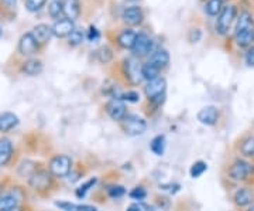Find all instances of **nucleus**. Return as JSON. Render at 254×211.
Returning a JSON list of instances; mask_svg holds the SVG:
<instances>
[{
    "mask_svg": "<svg viewBox=\"0 0 254 211\" xmlns=\"http://www.w3.org/2000/svg\"><path fill=\"white\" fill-rule=\"evenodd\" d=\"M245 61L249 67H254V44L247 50V53L245 55Z\"/></svg>",
    "mask_w": 254,
    "mask_h": 211,
    "instance_id": "ea45409f",
    "label": "nucleus"
},
{
    "mask_svg": "<svg viewBox=\"0 0 254 211\" xmlns=\"http://www.w3.org/2000/svg\"><path fill=\"white\" fill-rule=\"evenodd\" d=\"M165 147H167L165 135H155L150 142V150L153 152V155H155V156H163L165 153Z\"/></svg>",
    "mask_w": 254,
    "mask_h": 211,
    "instance_id": "4be33fe9",
    "label": "nucleus"
},
{
    "mask_svg": "<svg viewBox=\"0 0 254 211\" xmlns=\"http://www.w3.org/2000/svg\"><path fill=\"white\" fill-rule=\"evenodd\" d=\"M144 14H143V10L137 6H131V7H127L123 11V20L126 21L127 24L130 26H137L143 21Z\"/></svg>",
    "mask_w": 254,
    "mask_h": 211,
    "instance_id": "f3484780",
    "label": "nucleus"
},
{
    "mask_svg": "<svg viewBox=\"0 0 254 211\" xmlns=\"http://www.w3.org/2000/svg\"><path fill=\"white\" fill-rule=\"evenodd\" d=\"M40 47H41V44L34 38L31 31L30 33H24L23 36L20 37V40H18V54L26 57V58H33L40 51Z\"/></svg>",
    "mask_w": 254,
    "mask_h": 211,
    "instance_id": "0eeeda50",
    "label": "nucleus"
},
{
    "mask_svg": "<svg viewBox=\"0 0 254 211\" xmlns=\"http://www.w3.org/2000/svg\"><path fill=\"white\" fill-rule=\"evenodd\" d=\"M3 193H4V186H3V184H0V196H1Z\"/></svg>",
    "mask_w": 254,
    "mask_h": 211,
    "instance_id": "09e8293b",
    "label": "nucleus"
},
{
    "mask_svg": "<svg viewBox=\"0 0 254 211\" xmlns=\"http://www.w3.org/2000/svg\"><path fill=\"white\" fill-rule=\"evenodd\" d=\"M33 36L36 38L40 44H46L47 41L53 36V28L48 24H37L36 27L33 28Z\"/></svg>",
    "mask_w": 254,
    "mask_h": 211,
    "instance_id": "a211bd4d",
    "label": "nucleus"
},
{
    "mask_svg": "<svg viewBox=\"0 0 254 211\" xmlns=\"http://www.w3.org/2000/svg\"><path fill=\"white\" fill-rule=\"evenodd\" d=\"M136 37H137V33H134L133 30H130V28L123 30L118 37L119 46L122 47V48H126V50H131L133 46H134Z\"/></svg>",
    "mask_w": 254,
    "mask_h": 211,
    "instance_id": "aec40b11",
    "label": "nucleus"
},
{
    "mask_svg": "<svg viewBox=\"0 0 254 211\" xmlns=\"http://www.w3.org/2000/svg\"><path fill=\"white\" fill-rule=\"evenodd\" d=\"M20 119L14 112H1L0 113V133H9L10 130L17 128Z\"/></svg>",
    "mask_w": 254,
    "mask_h": 211,
    "instance_id": "4468645a",
    "label": "nucleus"
},
{
    "mask_svg": "<svg viewBox=\"0 0 254 211\" xmlns=\"http://www.w3.org/2000/svg\"><path fill=\"white\" fill-rule=\"evenodd\" d=\"M235 41L239 47H249L254 43V28L245 30L235 34Z\"/></svg>",
    "mask_w": 254,
    "mask_h": 211,
    "instance_id": "b1692460",
    "label": "nucleus"
},
{
    "mask_svg": "<svg viewBox=\"0 0 254 211\" xmlns=\"http://www.w3.org/2000/svg\"><path fill=\"white\" fill-rule=\"evenodd\" d=\"M73 166V159L69 155H65V153H58L50 159L47 169L50 170V173L54 176L55 179H66L69 173L72 172Z\"/></svg>",
    "mask_w": 254,
    "mask_h": 211,
    "instance_id": "f03ea898",
    "label": "nucleus"
},
{
    "mask_svg": "<svg viewBox=\"0 0 254 211\" xmlns=\"http://www.w3.org/2000/svg\"><path fill=\"white\" fill-rule=\"evenodd\" d=\"M145 211H160L155 206H145Z\"/></svg>",
    "mask_w": 254,
    "mask_h": 211,
    "instance_id": "de8ad7c7",
    "label": "nucleus"
},
{
    "mask_svg": "<svg viewBox=\"0 0 254 211\" xmlns=\"http://www.w3.org/2000/svg\"><path fill=\"white\" fill-rule=\"evenodd\" d=\"M78 211H98V209L91 204H78Z\"/></svg>",
    "mask_w": 254,
    "mask_h": 211,
    "instance_id": "a18cd8bd",
    "label": "nucleus"
},
{
    "mask_svg": "<svg viewBox=\"0 0 254 211\" xmlns=\"http://www.w3.org/2000/svg\"><path fill=\"white\" fill-rule=\"evenodd\" d=\"M160 71H161V70H160L158 67H155L154 64L145 63V64L141 65V78L148 83V81H151V80L158 78V77H160Z\"/></svg>",
    "mask_w": 254,
    "mask_h": 211,
    "instance_id": "a878e982",
    "label": "nucleus"
},
{
    "mask_svg": "<svg viewBox=\"0 0 254 211\" xmlns=\"http://www.w3.org/2000/svg\"><path fill=\"white\" fill-rule=\"evenodd\" d=\"M9 211H27V209L21 204V206H17V207H14V209H11Z\"/></svg>",
    "mask_w": 254,
    "mask_h": 211,
    "instance_id": "49530a36",
    "label": "nucleus"
},
{
    "mask_svg": "<svg viewBox=\"0 0 254 211\" xmlns=\"http://www.w3.org/2000/svg\"><path fill=\"white\" fill-rule=\"evenodd\" d=\"M86 38L91 41V43H95V41H98L100 38V33L99 30L96 27H91L88 30V34H86Z\"/></svg>",
    "mask_w": 254,
    "mask_h": 211,
    "instance_id": "58836bf2",
    "label": "nucleus"
},
{
    "mask_svg": "<svg viewBox=\"0 0 254 211\" xmlns=\"http://www.w3.org/2000/svg\"><path fill=\"white\" fill-rule=\"evenodd\" d=\"M48 14L51 16V18H58L64 14V1L63 0H53L48 6Z\"/></svg>",
    "mask_w": 254,
    "mask_h": 211,
    "instance_id": "2f4dec72",
    "label": "nucleus"
},
{
    "mask_svg": "<svg viewBox=\"0 0 254 211\" xmlns=\"http://www.w3.org/2000/svg\"><path fill=\"white\" fill-rule=\"evenodd\" d=\"M236 14L237 9L233 4L225 6L222 9L220 14L218 16V20H216V31L219 34L226 36L230 27H232V24H233V21H235V18H236Z\"/></svg>",
    "mask_w": 254,
    "mask_h": 211,
    "instance_id": "423d86ee",
    "label": "nucleus"
},
{
    "mask_svg": "<svg viewBox=\"0 0 254 211\" xmlns=\"http://www.w3.org/2000/svg\"><path fill=\"white\" fill-rule=\"evenodd\" d=\"M83 38H85V33L82 30H79V28H75L72 33L68 36V43H69V46L76 47L82 44Z\"/></svg>",
    "mask_w": 254,
    "mask_h": 211,
    "instance_id": "f704fd0d",
    "label": "nucleus"
},
{
    "mask_svg": "<svg viewBox=\"0 0 254 211\" xmlns=\"http://www.w3.org/2000/svg\"><path fill=\"white\" fill-rule=\"evenodd\" d=\"M55 207L60 209L61 211H78V204L72 202H66V200H61V202H55Z\"/></svg>",
    "mask_w": 254,
    "mask_h": 211,
    "instance_id": "4c0bfd02",
    "label": "nucleus"
},
{
    "mask_svg": "<svg viewBox=\"0 0 254 211\" xmlns=\"http://www.w3.org/2000/svg\"><path fill=\"white\" fill-rule=\"evenodd\" d=\"M116 100H120V101L123 102H131V104H136V102L140 101V94L137 91H127L123 92V94H120Z\"/></svg>",
    "mask_w": 254,
    "mask_h": 211,
    "instance_id": "c9c22d12",
    "label": "nucleus"
},
{
    "mask_svg": "<svg viewBox=\"0 0 254 211\" xmlns=\"http://www.w3.org/2000/svg\"><path fill=\"white\" fill-rule=\"evenodd\" d=\"M127 1H136V0H127Z\"/></svg>",
    "mask_w": 254,
    "mask_h": 211,
    "instance_id": "603ef678",
    "label": "nucleus"
},
{
    "mask_svg": "<svg viewBox=\"0 0 254 211\" xmlns=\"http://www.w3.org/2000/svg\"><path fill=\"white\" fill-rule=\"evenodd\" d=\"M223 7H225L223 6V0H208V3L205 6V11H206L208 16L215 17V16L220 14V11H222Z\"/></svg>",
    "mask_w": 254,
    "mask_h": 211,
    "instance_id": "7c9ffc66",
    "label": "nucleus"
},
{
    "mask_svg": "<svg viewBox=\"0 0 254 211\" xmlns=\"http://www.w3.org/2000/svg\"><path fill=\"white\" fill-rule=\"evenodd\" d=\"M105 110H106V113H108V116H109L110 119L115 120V122H119V123H122L127 118V115H128L126 104L123 101H120V100H116V98H112L110 101L106 102Z\"/></svg>",
    "mask_w": 254,
    "mask_h": 211,
    "instance_id": "6e6552de",
    "label": "nucleus"
},
{
    "mask_svg": "<svg viewBox=\"0 0 254 211\" xmlns=\"http://www.w3.org/2000/svg\"><path fill=\"white\" fill-rule=\"evenodd\" d=\"M233 202L240 209L250 207L254 202L253 190L250 187H240L239 190H236V193L233 194Z\"/></svg>",
    "mask_w": 254,
    "mask_h": 211,
    "instance_id": "ddd939ff",
    "label": "nucleus"
},
{
    "mask_svg": "<svg viewBox=\"0 0 254 211\" xmlns=\"http://www.w3.org/2000/svg\"><path fill=\"white\" fill-rule=\"evenodd\" d=\"M40 166L37 165L36 162H33V160H23L17 167V172L18 175L21 176V177H24V179H28V176L31 175L34 170H37Z\"/></svg>",
    "mask_w": 254,
    "mask_h": 211,
    "instance_id": "c756f323",
    "label": "nucleus"
},
{
    "mask_svg": "<svg viewBox=\"0 0 254 211\" xmlns=\"http://www.w3.org/2000/svg\"><path fill=\"white\" fill-rule=\"evenodd\" d=\"M98 183V177H91V179H88V180H85L81 186H78V189H75V197L76 199H85L86 197V194L91 192L92 189L96 186Z\"/></svg>",
    "mask_w": 254,
    "mask_h": 211,
    "instance_id": "393cba45",
    "label": "nucleus"
},
{
    "mask_svg": "<svg viewBox=\"0 0 254 211\" xmlns=\"http://www.w3.org/2000/svg\"><path fill=\"white\" fill-rule=\"evenodd\" d=\"M122 130L126 133L127 136H141L147 132V120L141 116H137V115H127V118L122 123Z\"/></svg>",
    "mask_w": 254,
    "mask_h": 211,
    "instance_id": "39448f33",
    "label": "nucleus"
},
{
    "mask_svg": "<svg viewBox=\"0 0 254 211\" xmlns=\"http://www.w3.org/2000/svg\"><path fill=\"white\" fill-rule=\"evenodd\" d=\"M96 57H98V61L102 63V64H108L112 61V58H113V51H112V48L108 46L105 47H100L99 50H98V53H96Z\"/></svg>",
    "mask_w": 254,
    "mask_h": 211,
    "instance_id": "72a5a7b5",
    "label": "nucleus"
},
{
    "mask_svg": "<svg viewBox=\"0 0 254 211\" xmlns=\"http://www.w3.org/2000/svg\"><path fill=\"white\" fill-rule=\"evenodd\" d=\"M148 63L154 64L155 67H158L160 70H161V68H165L167 65L170 64V54H168V51L164 50V48L155 50V51H153L151 57H150V61H148Z\"/></svg>",
    "mask_w": 254,
    "mask_h": 211,
    "instance_id": "6ab92c4d",
    "label": "nucleus"
},
{
    "mask_svg": "<svg viewBox=\"0 0 254 211\" xmlns=\"http://www.w3.org/2000/svg\"><path fill=\"white\" fill-rule=\"evenodd\" d=\"M0 37H1V27H0Z\"/></svg>",
    "mask_w": 254,
    "mask_h": 211,
    "instance_id": "3c124183",
    "label": "nucleus"
},
{
    "mask_svg": "<svg viewBox=\"0 0 254 211\" xmlns=\"http://www.w3.org/2000/svg\"><path fill=\"white\" fill-rule=\"evenodd\" d=\"M196 118L205 126H215L220 118V112L215 105H206L202 109H199Z\"/></svg>",
    "mask_w": 254,
    "mask_h": 211,
    "instance_id": "9b49d317",
    "label": "nucleus"
},
{
    "mask_svg": "<svg viewBox=\"0 0 254 211\" xmlns=\"http://www.w3.org/2000/svg\"><path fill=\"white\" fill-rule=\"evenodd\" d=\"M27 184L30 189H33L36 193L46 194L48 193L51 189H54L55 186V177L47 167H38L37 170H34L31 175L28 176Z\"/></svg>",
    "mask_w": 254,
    "mask_h": 211,
    "instance_id": "f257e3e1",
    "label": "nucleus"
},
{
    "mask_svg": "<svg viewBox=\"0 0 254 211\" xmlns=\"http://www.w3.org/2000/svg\"><path fill=\"white\" fill-rule=\"evenodd\" d=\"M254 175V166L245 159H236L229 167V177L233 182H245Z\"/></svg>",
    "mask_w": 254,
    "mask_h": 211,
    "instance_id": "20e7f679",
    "label": "nucleus"
},
{
    "mask_svg": "<svg viewBox=\"0 0 254 211\" xmlns=\"http://www.w3.org/2000/svg\"><path fill=\"white\" fill-rule=\"evenodd\" d=\"M106 194L112 200H120L125 196H127V189L123 184H109L106 187Z\"/></svg>",
    "mask_w": 254,
    "mask_h": 211,
    "instance_id": "bb28decb",
    "label": "nucleus"
},
{
    "mask_svg": "<svg viewBox=\"0 0 254 211\" xmlns=\"http://www.w3.org/2000/svg\"><path fill=\"white\" fill-rule=\"evenodd\" d=\"M98 211H99V210H98Z\"/></svg>",
    "mask_w": 254,
    "mask_h": 211,
    "instance_id": "864d4df0",
    "label": "nucleus"
},
{
    "mask_svg": "<svg viewBox=\"0 0 254 211\" xmlns=\"http://www.w3.org/2000/svg\"><path fill=\"white\" fill-rule=\"evenodd\" d=\"M151 105H153V108L154 109H160L161 106H163V104L165 102V95H161V97H157L154 100H151V101H148Z\"/></svg>",
    "mask_w": 254,
    "mask_h": 211,
    "instance_id": "79ce46f5",
    "label": "nucleus"
},
{
    "mask_svg": "<svg viewBox=\"0 0 254 211\" xmlns=\"http://www.w3.org/2000/svg\"><path fill=\"white\" fill-rule=\"evenodd\" d=\"M53 36L60 37V38H64V37H68L73 30H75V26H73L72 20L69 18H60L57 20L53 26Z\"/></svg>",
    "mask_w": 254,
    "mask_h": 211,
    "instance_id": "2eb2a0df",
    "label": "nucleus"
},
{
    "mask_svg": "<svg viewBox=\"0 0 254 211\" xmlns=\"http://www.w3.org/2000/svg\"><path fill=\"white\" fill-rule=\"evenodd\" d=\"M47 0H26V9L30 13H37L46 6Z\"/></svg>",
    "mask_w": 254,
    "mask_h": 211,
    "instance_id": "e433bc0d",
    "label": "nucleus"
},
{
    "mask_svg": "<svg viewBox=\"0 0 254 211\" xmlns=\"http://www.w3.org/2000/svg\"><path fill=\"white\" fill-rule=\"evenodd\" d=\"M127 196H128L133 202L143 203L145 199L148 197V192H147V189H145L143 184H138L136 187H133V189L127 193Z\"/></svg>",
    "mask_w": 254,
    "mask_h": 211,
    "instance_id": "c85d7f7f",
    "label": "nucleus"
},
{
    "mask_svg": "<svg viewBox=\"0 0 254 211\" xmlns=\"http://www.w3.org/2000/svg\"><path fill=\"white\" fill-rule=\"evenodd\" d=\"M13 155H14V146L11 139L6 136L0 138V167L9 165L13 159Z\"/></svg>",
    "mask_w": 254,
    "mask_h": 211,
    "instance_id": "f8f14e48",
    "label": "nucleus"
},
{
    "mask_svg": "<svg viewBox=\"0 0 254 211\" xmlns=\"http://www.w3.org/2000/svg\"><path fill=\"white\" fill-rule=\"evenodd\" d=\"M3 6L10 10H14L17 7V0H1Z\"/></svg>",
    "mask_w": 254,
    "mask_h": 211,
    "instance_id": "c03bdc74",
    "label": "nucleus"
},
{
    "mask_svg": "<svg viewBox=\"0 0 254 211\" xmlns=\"http://www.w3.org/2000/svg\"><path fill=\"white\" fill-rule=\"evenodd\" d=\"M200 37H202V33H200L199 28H193V30H190V31L188 38H190V43H198L200 40Z\"/></svg>",
    "mask_w": 254,
    "mask_h": 211,
    "instance_id": "a19ab883",
    "label": "nucleus"
},
{
    "mask_svg": "<svg viewBox=\"0 0 254 211\" xmlns=\"http://www.w3.org/2000/svg\"><path fill=\"white\" fill-rule=\"evenodd\" d=\"M27 194L21 186H13L0 196V211H9L17 206H21Z\"/></svg>",
    "mask_w": 254,
    "mask_h": 211,
    "instance_id": "7ed1b4c3",
    "label": "nucleus"
},
{
    "mask_svg": "<svg viewBox=\"0 0 254 211\" xmlns=\"http://www.w3.org/2000/svg\"><path fill=\"white\" fill-rule=\"evenodd\" d=\"M81 13V6H79V0H65L64 1V14L65 18L75 20L78 18Z\"/></svg>",
    "mask_w": 254,
    "mask_h": 211,
    "instance_id": "412c9836",
    "label": "nucleus"
},
{
    "mask_svg": "<svg viewBox=\"0 0 254 211\" xmlns=\"http://www.w3.org/2000/svg\"><path fill=\"white\" fill-rule=\"evenodd\" d=\"M133 54L141 58L145 57L150 53H153V40L147 36L145 33H138L136 37V41H134V46L131 48Z\"/></svg>",
    "mask_w": 254,
    "mask_h": 211,
    "instance_id": "9d476101",
    "label": "nucleus"
},
{
    "mask_svg": "<svg viewBox=\"0 0 254 211\" xmlns=\"http://www.w3.org/2000/svg\"><path fill=\"white\" fill-rule=\"evenodd\" d=\"M165 91H167V80L161 75L158 78H155V80L148 81L144 87V94L148 101L154 100L157 97L165 95Z\"/></svg>",
    "mask_w": 254,
    "mask_h": 211,
    "instance_id": "1a4fd4ad",
    "label": "nucleus"
},
{
    "mask_svg": "<svg viewBox=\"0 0 254 211\" xmlns=\"http://www.w3.org/2000/svg\"><path fill=\"white\" fill-rule=\"evenodd\" d=\"M44 70V65L41 60H37V58H27L23 64H21V73L26 74L28 77H37L43 73Z\"/></svg>",
    "mask_w": 254,
    "mask_h": 211,
    "instance_id": "dca6fc26",
    "label": "nucleus"
},
{
    "mask_svg": "<svg viewBox=\"0 0 254 211\" xmlns=\"http://www.w3.org/2000/svg\"><path fill=\"white\" fill-rule=\"evenodd\" d=\"M206 170H208V163L203 162V160H198V162H195L193 165L190 166V176L192 179H199Z\"/></svg>",
    "mask_w": 254,
    "mask_h": 211,
    "instance_id": "473e14b6",
    "label": "nucleus"
},
{
    "mask_svg": "<svg viewBox=\"0 0 254 211\" xmlns=\"http://www.w3.org/2000/svg\"><path fill=\"white\" fill-rule=\"evenodd\" d=\"M250 28H254V20L253 16L249 13V11H242L240 16L237 18L236 23V33H240V31H245V30H250Z\"/></svg>",
    "mask_w": 254,
    "mask_h": 211,
    "instance_id": "5701e85b",
    "label": "nucleus"
},
{
    "mask_svg": "<svg viewBox=\"0 0 254 211\" xmlns=\"http://www.w3.org/2000/svg\"><path fill=\"white\" fill-rule=\"evenodd\" d=\"M240 153L245 157L254 159V136H246L240 142Z\"/></svg>",
    "mask_w": 254,
    "mask_h": 211,
    "instance_id": "cd10ccee",
    "label": "nucleus"
},
{
    "mask_svg": "<svg viewBox=\"0 0 254 211\" xmlns=\"http://www.w3.org/2000/svg\"><path fill=\"white\" fill-rule=\"evenodd\" d=\"M247 211H254V204H252V206H250V207L247 209Z\"/></svg>",
    "mask_w": 254,
    "mask_h": 211,
    "instance_id": "8fccbe9b",
    "label": "nucleus"
},
{
    "mask_svg": "<svg viewBox=\"0 0 254 211\" xmlns=\"http://www.w3.org/2000/svg\"><path fill=\"white\" fill-rule=\"evenodd\" d=\"M126 211H145V206H143V203H131L130 206H127Z\"/></svg>",
    "mask_w": 254,
    "mask_h": 211,
    "instance_id": "37998d69",
    "label": "nucleus"
}]
</instances>
